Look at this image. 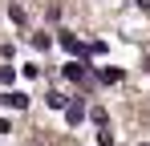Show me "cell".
Returning <instances> with one entry per match:
<instances>
[{"label":"cell","instance_id":"obj_1","mask_svg":"<svg viewBox=\"0 0 150 146\" xmlns=\"http://www.w3.org/2000/svg\"><path fill=\"white\" fill-rule=\"evenodd\" d=\"M0 101H4L8 110H28V94H21V89H8Z\"/></svg>","mask_w":150,"mask_h":146},{"label":"cell","instance_id":"obj_2","mask_svg":"<svg viewBox=\"0 0 150 146\" xmlns=\"http://www.w3.org/2000/svg\"><path fill=\"white\" fill-rule=\"evenodd\" d=\"M81 118H85V101L77 97V101L65 106V122H69V126H81Z\"/></svg>","mask_w":150,"mask_h":146},{"label":"cell","instance_id":"obj_3","mask_svg":"<svg viewBox=\"0 0 150 146\" xmlns=\"http://www.w3.org/2000/svg\"><path fill=\"white\" fill-rule=\"evenodd\" d=\"M85 69H89L85 61H69V65H65V77H69V81H81V77H85Z\"/></svg>","mask_w":150,"mask_h":146},{"label":"cell","instance_id":"obj_4","mask_svg":"<svg viewBox=\"0 0 150 146\" xmlns=\"http://www.w3.org/2000/svg\"><path fill=\"white\" fill-rule=\"evenodd\" d=\"M61 49H65V53H81V45H77L73 33H61Z\"/></svg>","mask_w":150,"mask_h":146},{"label":"cell","instance_id":"obj_5","mask_svg":"<svg viewBox=\"0 0 150 146\" xmlns=\"http://www.w3.org/2000/svg\"><path fill=\"white\" fill-rule=\"evenodd\" d=\"M45 101H49V110H65V106H69V101H65V94H49Z\"/></svg>","mask_w":150,"mask_h":146},{"label":"cell","instance_id":"obj_6","mask_svg":"<svg viewBox=\"0 0 150 146\" xmlns=\"http://www.w3.org/2000/svg\"><path fill=\"white\" fill-rule=\"evenodd\" d=\"M0 81L12 85V81H16V69H12V65H0Z\"/></svg>","mask_w":150,"mask_h":146},{"label":"cell","instance_id":"obj_7","mask_svg":"<svg viewBox=\"0 0 150 146\" xmlns=\"http://www.w3.org/2000/svg\"><path fill=\"white\" fill-rule=\"evenodd\" d=\"M101 81H105V85H114V81H122V69H101Z\"/></svg>","mask_w":150,"mask_h":146},{"label":"cell","instance_id":"obj_8","mask_svg":"<svg viewBox=\"0 0 150 146\" xmlns=\"http://www.w3.org/2000/svg\"><path fill=\"white\" fill-rule=\"evenodd\" d=\"M33 45H37V49H49L53 37H49V33H37V37H33Z\"/></svg>","mask_w":150,"mask_h":146},{"label":"cell","instance_id":"obj_9","mask_svg":"<svg viewBox=\"0 0 150 146\" xmlns=\"http://www.w3.org/2000/svg\"><path fill=\"white\" fill-rule=\"evenodd\" d=\"M98 146H114V134H110V130H101V134H98Z\"/></svg>","mask_w":150,"mask_h":146},{"label":"cell","instance_id":"obj_10","mask_svg":"<svg viewBox=\"0 0 150 146\" xmlns=\"http://www.w3.org/2000/svg\"><path fill=\"white\" fill-rule=\"evenodd\" d=\"M0 134H12V122L8 118H0Z\"/></svg>","mask_w":150,"mask_h":146},{"label":"cell","instance_id":"obj_11","mask_svg":"<svg viewBox=\"0 0 150 146\" xmlns=\"http://www.w3.org/2000/svg\"><path fill=\"white\" fill-rule=\"evenodd\" d=\"M138 146H146V142H138Z\"/></svg>","mask_w":150,"mask_h":146}]
</instances>
